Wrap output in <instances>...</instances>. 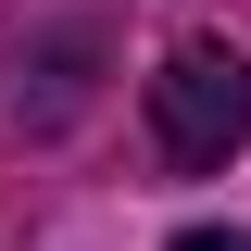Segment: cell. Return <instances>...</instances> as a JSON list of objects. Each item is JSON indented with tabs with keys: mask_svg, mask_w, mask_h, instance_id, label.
Instances as JSON below:
<instances>
[{
	"mask_svg": "<svg viewBox=\"0 0 251 251\" xmlns=\"http://www.w3.org/2000/svg\"><path fill=\"white\" fill-rule=\"evenodd\" d=\"M151 138H163V163H188V176H201V163H226L251 138V63L239 50H214V38H201V50H176L151 75Z\"/></svg>",
	"mask_w": 251,
	"mask_h": 251,
	"instance_id": "obj_1",
	"label": "cell"
},
{
	"mask_svg": "<svg viewBox=\"0 0 251 251\" xmlns=\"http://www.w3.org/2000/svg\"><path fill=\"white\" fill-rule=\"evenodd\" d=\"M163 251H251V239H226V226H188V239H163Z\"/></svg>",
	"mask_w": 251,
	"mask_h": 251,
	"instance_id": "obj_2",
	"label": "cell"
}]
</instances>
